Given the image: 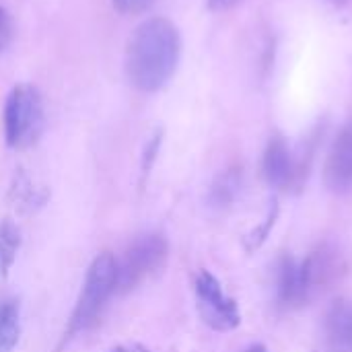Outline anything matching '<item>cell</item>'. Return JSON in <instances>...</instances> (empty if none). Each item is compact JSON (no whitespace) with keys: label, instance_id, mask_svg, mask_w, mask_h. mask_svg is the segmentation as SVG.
<instances>
[{"label":"cell","instance_id":"cell-1","mask_svg":"<svg viewBox=\"0 0 352 352\" xmlns=\"http://www.w3.org/2000/svg\"><path fill=\"white\" fill-rule=\"evenodd\" d=\"M179 56L182 37L173 21L151 16L128 39L124 56L126 78L140 93H157L173 78Z\"/></svg>","mask_w":352,"mask_h":352},{"label":"cell","instance_id":"cell-2","mask_svg":"<svg viewBox=\"0 0 352 352\" xmlns=\"http://www.w3.org/2000/svg\"><path fill=\"white\" fill-rule=\"evenodd\" d=\"M2 122L4 140L10 148L33 146L45 128V107L39 89L29 82L14 85L6 95Z\"/></svg>","mask_w":352,"mask_h":352},{"label":"cell","instance_id":"cell-3","mask_svg":"<svg viewBox=\"0 0 352 352\" xmlns=\"http://www.w3.org/2000/svg\"><path fill=\"white\" fill-rule=\"evenodd\" d=\"M116 283H118V260L109 252H103L91 262L87 270L80 295L76 299L74 311L68 322V330H66L68 336L89 330L99 320L105 303L116 293Z\"/></svg>","mask_w":352,"mask_h":352},{"label":"cell","instance_id":"cell-4","mask_svg":"<svg viewBox=\"0 0 352 352\" xmlns=\"http://www.w3.org/2000/svg\"><path fill=\"white\" fill-rule=\"evenodd\" d=\"M169 258V241L161 233L140 235L118 262L116 293H130L146 278L163 270Z\"/></svg>","mask_w":352,"mask_h":352},{"label":"cell","instance_id":"cell-5","mask_svg":"<svg viewBox=\"0 0 352 352\" xmlns=\"http://www.w3.org/2000/svg\"><path fill=\"white\" fill-rule=\"evenodd\" d=\"M196 307L202 322L214 332H231L241 324V314L233 297L225 293L219 278L208 270H200L194 278Z\"/></svg>","mask_w":352,"mask_h":352},{"label":"cell","instance_id":"cell-6","mask_svg":"<svg viewBox=\"0 0 352 352\" xmlns=\"http://www.w3.org/2000/svg\"><path fill=\"white\" fill-rule=\"evenodd\" d=\"M346 264L342 254L324 243L311 254H307L303 260H299V272H301V283L307 295V301H314L320 293L330 289L340 276L344 274Z\"/></svg>","mask_w":352,"mask_h":352},{"label":"cell","instance_id":"cell-7","mask_svg":"<svg viewBox=\"0 0 352 352\" xmlns=\"http://www.w3.org/2000/svg\"><path fill=\"white\" fill-rule=\"evenodd\" d=\"M262 173L268 186L274 190H289L297 186L303 177V171L295 163L287 140L278 134H274L266 144L264 159H262Z\"/></svg>","mask_w":352,"mask_h":352},{"label":"cell","instance_id":"cell-8","mask_svg":"<svg viewBox=\"0 0 352 352\" xmlns=\"http://www.w3.org/2000/svg\"><path fill=\"white\" fill-rule=\"evenodd\" d=\"M324 182L334 194H346L352 190V122L340 130L328 153Z\"/></svg>","mask_w":352,"mask_h":352},{"label":"cell","instance_id":"cell-9","mask_svg":"<svg viewBox=\"0 0 352 352\" xmlns=\"http://www.w3.org/2000/svg\"><path fill=\"white\" fill-rule=\"evenodd\" d=\"M274 289H276V303L278 307L291 311L307 305V295L301 283L299 260L293 256H280L274 268Z\"/></svg>","mask_w":352,"mask_h":352},{"label":"cell","instance_id":"cell-10","mask_svg":"<svg viewBox=\"0 0 352 352\" xmlns=\"http://www.w3.org/2000/svg\"><path fill=\"white\" fill-rule=\"evenodd\" d=\"M324 342L328 352H352V301L336 299L324 318Z\"/></svg>","mask_w":352,"mask_h":352},{"label":"cell","instance_id":"cell-11","mask_svg":"<svg viewBox=\"0 0 352 352\" xmlns=\"http://www.w3.org/2000/svg\"><path fill=\"white\" fill-rule=\"evenodd\" d=\"M21 340V311L14 301L0 305V352H14Z\"/></svg>","mask_w":352,"mask_h":352},{"label":"cell","instance_id":"cell-12","mask_svg":"<svg viewBox=\"0 0 352 352\" xmlns=\"http://www.w3.org/2000/svg\"><path fill=\"white\" fill-rule=\"evenodd\" d=\"M21 248V229L10 221H0V274L8 276Z\"/></svg>","mask_w":352,"mask_h":352},{"label":"cell","instance_id":"cell-13","mask_svg":"<svg viewBox=\"0 0 352 352\" xmlns=\"http://www.w3.org/2000/svg\"><path fill=\"white\" fill-rule=\"evenodd\" d=\"M239 184H241V175H239L237 169H229V171L221 173L219 179L212 186V202L221 204V206L229 204L235 198V194L239 190Z\"/></svg>","mask_w":352,"mask_h":352},{"label":"cell","instance_id":"cell-14","mask_svg":"<svg viewBox=\"0 0 352 352\" xmlns=\"http://www.w3.org/2000/svg\"><path fill=\"white\" fill-rule=\"evenodd\" d=\"M276 219H278V202L272 200V206L268 208V214H266L264 223H262L258 229H254V231L250 233V237H248V250H250V252L258 250V248L266 241V237H268L270 229L274 227Z\"/></svg>","mask_w":352,"mask_h":352},{"label":"cell","instance_id":"cell-15","mask_svg":"<svg viewBox=\"0 0 352 352\" xmlns=\"http://www.w3.org/2000/svg\"><path fill=\"white\" fill-rule=\"evenodd\" d=\"M113 8L120 12V14H126V16H136V14H142L146 12L155 0H111Z\"/></svg>","mask_w":352,"mask_h":352},{"label":"cell","instance_id":"cell-16","mask_svg":"<svg viewBox=\"0 0 352 352\" xmlns=\"http://www.w3.org/2000/svg\"><path fill=\"white\" fill-rule=\"evenodd\" d=\"M159 146H161V132H157V134L148 140V144H146V148H144V157H142V173H144V175L151 171L153 161H155V157H157V153H159Z\"/></svg>","mask_w":352,"mask_h":352},{"label":"cell","instance_id":"cell-17","mask_svg":"<svg viewBox=\"0 0 352 352\" xmlns=\"http://www.w3.org/2000/svg\"><path fill=\"white\" fill-rule=\"evenodd\" d=\"M6 39H8V16H6V12L0 8V52H2Z\"/></svg>","mask_w":352,"mask_h":352},{"label":"cell","instance_id":"cell-18","mask_svg":"<svg viewBox=\"0 0 352 352\" xmlns=\"http://www.w3.org/2000/svg\"><path fill=\"white\" fill-rule=\"evenodd\" d=\"M237 2L239 0H208V6H210V10H227Z\"/></svg>","mask_w":352,"mask_h":352},{"label":"cell","instance_id":"cell-19","mask_svg":"<svg viewBox=\"0 0 352 352\" xmlns=\"http://www.w3.org/2000/svg\"><path fill=\"white\" fill-rule=\"evenodd\" d=\"M107 352H151L146 346H142V344H120V346H116V349H111V351Z\"/></svg>","mask_w":352,"mask_h":352},{"label":"cell","instance_id":"cell-20","mask_svg":"<svg viewBox=\"0 0 352 352\" xmlns=\"http://www.w3.org/2000/svg\"><path fill=\"white\" fill-rule=\"evenodd\" d=\"M243 352H268L266 351V346H262V344H254V346H250L248 351Z\"/></svg>","mask_w":352,"mask_h":352},{"label":"cell","instance_id":"cell-21","mask_svg":"<svg viewBox=\"0 0 352 352\" xmlns=\"http://www.w3.org/2000/svg\"><path fill=\"white\" fill-rule=\"evenodd\" d=\"M330 2H332L334 6H344V4H346L349 0H330Z\"/></svg>","mask_w":352,"mask_h":352}]
</instances>
